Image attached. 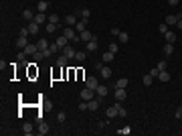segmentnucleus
Returning a JSON list of instances; mask_svg holds the SVG:
<instances>
[{
    "label": "nucleus",
    "mask_w": 182,
    "mask_h": 136,
    "mask_svg": "<svg viewBox=\"0 0 182 136\" xmlns=\"http://www.w3.org/2000/svg\"><path fill=\"white\" fill-rule=\"evenodd\" d=\"M117 39H119L122 43H127V41H130V35H127V33H122V31H119V35H117Z\"/></svg>",
    "instance_id": "7c9ffc66"
},
{
    "label": "nucleus",
    "mask_w": 182,
    "mask_h": 136,
    "mask_svg": "<svg viewBox=\"0 0 182 136\" xmlns=\"http://www.w3.org/2000/svg\"><path fill=\"white\" fill-rule=\"evenodd\" d=\"M47 8H49V2H47V0H39V2H36V10L39 12H45Z\"/></svg>",
    "instance_id": "f3484780"
},
{
    "label": "nucleus",
    "mask_w": 182,
    "mask_h": 136,
    "mask_svg": "<svg viewBox=\"0 0 182 136\" xmlns=\"http://www.w3.org/2000/svg\"><path fill=\"white\" fill-rule=\"evenodd\" d=\"M23 18H26V21H33V18H34L33 10H31V8H26V10H23Z\"/></svg>",
    "instance_id": "a878e982"
},
{
    "label": "nucleus",
    "mask_w": 182,
    "mask_h": 136,
    "mask_svg": "<svg viewBox=\"0 0 182 136\" xmlns=\"http://www.w3.org/2000/svg\"><path fill=\"white\" fill-rule=\"evenodd\" d=\"M34 59H36V61H41V59H45V55H43V51H36V53H34Z\"/></svg>",
    "instance_id": "58836bf2"
},
{
    "label": "nucleus",
    "mask_w": 182,
    "mask_h": 136,
    "mask_svg": "<svg viewBox=\"0 0 182 136\" xmlns=\"http://www.w3.org/2000/svg\"><path fill=\"white\" fill-rule=\"evenodd\" d=\"M114 57H115V53H111V51H105V53L101 55V61H103V63H111V61H114Z\"/></svg>",
    "instance_id": "ddd939ff"
},
{
    "label": "nucleus",
    "mask_w": 182,
    "mask_h": 136,
    "mask_svg": "<svg viewBox=\"0 0 182 136\" xmlns=\"http://www.w3.org/2000/svg\"><path fill=\"white\" fill-rule=\"evenodd\" d=\"M164 37H166V43H174L176 41V33H172V31H168Z\"/></svg>",
    "instance_id": "bb28decb"
},
{
    "label": "nucleus",
    "mask_w": 182,
    "mask_h": 136,
    "mask_svg": "<svg viewBox=\"0 0 182 136\" xmlns=\"http://www.w3.org/2000/svg\"><path fill=\"white\" fill-rule=\"evenodd\" d=\"M79 110H81V112H85V110H89V108H87V102H85V100H83V102L79 104Z\"/></svg>",
    "instance_id": "ea45409f"
},
{
    "label": "nucleus",
    "mask_w": 182,
    "mask_h": 136,
    "mask_svg": "<svg viewBox=\"0 0 182 136\" xmlns=\"http://www.w3.org/2000/svg\"><path fill=\"white\" fill-rule=\"evenodd\" d=\"M158 31H160V33H162V35H166V33H168V31H170V29H168V24H166V23H162V24H160V26H158Z\"/></svg>",
    "instance_id": "f704fd0d"
},
{
    "label": "nucleus",
    "mask_w": 182,
    "mask_h": 136,
    "mask_svg": "<svg viewBox=\"0 0 182 136\" xmlns=\"http://www.w3.org/2000/svg\"><path fill=\"white\" fill-rule=\"evenodd\" d=\"M43 55H45V59H47V57H51V55H53V51H51V47H49V49H45V51H43Z\"/></svg>",
    "instance_id": "c03bdc74"
},
{
    "label": "nucleus",
    "mask_w": 182,
    "mask_h": 136,
    "mask_svg": "<svg viewBox=\"0 0 182 136\" xmlns=\"http://www.w3.org/2000/svg\"><path fill=\"white\" fill-rule=\"evenodd\" d=\"M67 61H69V57H67V55H63V53L57 57V65H61V67H65V65H67Z\"/></svg>",
    "instance_id": "5701e85b"
},
{
    "label": "nucleus",
    "mask_w": 182,
    "mask_h": 136,
    "mask_svg": "<svg viewBox=\"0 0 182 136\" xmlns=\"http://www.w3.org/2000/svg\"><path fill=\"white\" fill-rule=\"evenodd\" d=\"M164 53H166V55H172V53H174V43H166V45H164Z\"/></svg>",
    "instance_id": "cd10ccee"
},
{
    "label": "nucleus",
    "mask_w": 182,
    "mask_h": 136,
    "mask_svg": "<svg viewBox=\"0 0 182 136\" xmlns=\"http://www.w3.org/2000/svg\"><path fill=\"white\" fill-rule=\"evenodd\" d=\"M45 29H47V33H55V31H57V24L55 23H47Z\"/></svg>",
    "instance_id": "2f4dec72"
},
{
    "label": "nucleus",
    "mask_w": 182,
    "mask_h": 136,
    "mask_svg": "<svg viewBox=\"0 0 182 136\" xmlns=\"http://www.w3.org/2000/svg\"><path fill=\"white\" fill-rule=\"evenodd\" d=\"M91 39H95V35H93V33H89L87 29H85L83 33H79V41H83V43H89Z\"/></svg>",
    "instance_id": "7ed1b4c3"
},
{
    "label": "nucleus",
    "mask_w": 182,
    "mask_h": 136,
    "mask_svg": "<svg viewBox=\"0 0 182 136\" xmlns=\"http://www.w3.org/2000/svg\"><path fill=\"white\" fill-rule=\"evenodd\" d=\"M158 79L160 81H170V73L164 69V71H160V75H158Z\"/></svg>",
    "instance_id": "393cba45"
},
{
    "label": "nucleus",
    "mask_w": 182,
    "mask_h": 136,
    "mask_svg": "<svg viewBox=\"0 0 182 136\" xmlns=\"http://www.w3.org/2000/svg\"><path fill=\"white\" fill-rule=\"evenodd\" d=\"M107 85H101V83H99V85H97V90H95V96H97V100H103V98H105V96H107Z\"/></svg>",
    "instance_id": "f03ea898"
},
{
    "label": "nucleus",
    "mask_w": 182,
    "mask_h": 136,
    "mask_svg": "<svg viewBox=\"0 0 182 136\" xmlns=\"http://www.w3.org/2000/svg\"><path fill=\"white\" fill-rule=\"evenodd\" d=\"M85 57H87V53H85V51H77L75 59H77V61H85Z\"/></svg>",
    "instance_id": "72a5a7b5"
},
{
    "label": "nucleus",
    "mask_w": 182,
    "mask_h": 136,
    "mask_svg": "<svg viewBox=\"0 0 182 136\" xmlns=\"http://www.w3.org/2000/svg\"><path fill=\"white\" fill-rule=\"evenodd\" d=\"M55 43H57V45L61 47V49H65V47L69 45V39L65 37V35H61V37H57V41H55Z\"/></svg>",
    "instance_id": "f8f14e48"
},
{
    "label": "nucleus",
    "mask_w": 182,
    "mask_h": 136,
    "mask_svg": "<svg viewBox=\"0 0 182 136\" xmlns=\"http://www.w3.org/2000/svg\"><path fill=\"white\" fill-rule=\"evenodd\" d=\"M107 49H109L111 53H117V45H115V43H109V47H107Z\"/></svg>",
    "instance_id": "a19ab883"
},
{
    "label": "nucleus",
    "mask_w": 182,
    "mask_h": 136,
    "mask_svg": "<svg viewBox=\"0 0 182 136\" xmlns=\"http://www.w3.org/2000/svg\"><path fill=\"white\" fill-rule=\"evenodd\" d=\"M36 132H39V134H49V126L45 124V122H39V130H36Z\"/></svg>",
    "instance_id": "4be33fe9"
},
{
    "label": "nucleus",
    "mask_w": 182,
    "mask_h": 136,
    "mask_svg": "<svg viewBox=\"0 0 182 136\" xmlns=\"http://www.w3.org/2000/svg\"><path fill=\"white\" fill-rule=\"evenodd\" d=\"M87 21H89V18H81V21H77L75 31H77V33H83V31H85V26H87Z\"/></svg>",
    "instance_id": "423d86ee"
},
{
    "label": "nucleus",
    "mask_w": 182,
    "mask_h": 136,
    "mask_svg": "<svg viewBox=\"0 0 182 136\" xmlns=\"http://www.w3.org/2000/svg\"><path fill=\"white\" fill-rule=\"evenodd\" d=\"M59 21H61V18H59L57 14H51V16H49V23H55V24H59Z\"/></svg>",
    "instance_id": "c9c22d12"
},
{
    "label": "nucleus",
    "mask_w": 182,
    "mask_h": 136,
    "mask_svg": "<svg viewBox=\"0 0 182 136\" xmlns=\"http://www.w3.org/2000/svg\"><path fill=\"white\" fill-rule=\"evenodd\" d=\"M109 35H114V37H117V35H119V29H111V31H109Z\"/></svg>",
    "instance_id": "49530a36"
},
{
    "label": "nucleus",
    "mask_w": 182,
    "mask_h": 136,
    "mask_svg": "<svg viewBox=\"0 0 182 136\" xmlns=\"http://www.w3.org/2000/svg\"><path fill=\"white\" fill-rule=\"evenodd\" d=\"M39 26H41L39 23H34V21H31L26 29H28V33H31V35H36V33H39Z\"/></svg>",
    "instance_id": "4468645a"
},
{
    "label": "nucleus",
    "mask_w": 182,
    "mask_h": 136,
    "mask_svg": "<svg viewBox=\"0 0 182 136\" xmlns=\"http://www.w3.org/2000/svg\"><path fill=\"white\" fill-rule=\"evenodd\" d=\"M176 26H178V29L182 31V18H178V23H176Z\"/></svg>",
    "instance_id": "de8ad7c7"
},
{
    "label": "nucleus",
    "mask_w": 182,
    "mask_h": 136,
    "mask_svg": "<svg viewBox=\"0 0 182 136\" xmlns=\"http://www.w3.org/2000/svg\"><path fill=\"white\" fill-rule=\"evenodd\" d=\"M99 102H101V100H97V98H93V100H89V102H87V108H89L91 112H95V110L99 108Z\"/></svg>",
    "instance_id": "9b49d317"
},
{
    "label": "nucleus",
    "mask_w": 182,
    "mask_h": 136,
    "mask_svg": "<svg viewBox=\"0 0 182 136\" xmlns=\"http://www.w3.org/2000/svg\"><path fill=\"white\" fill-rule=\"evenodd\" d=\"M156 67L160 69V71H164V69H166V61H160L158 65H156Z\"/></svg>",
    "instance_id": "37998d69"
},
{
    "label": "nucleus",
    "mask_w": 182,
    "mask_h": 136,
    "mask_svg": "<svg viewBox=\"0 0 182 136\" xmlns=\"http://www.w3.org/2000/svg\"><path fill=\"white\" fill-rule=\"evenodd\" d=\"M26 45H28V39H26V37H18V39H16V47H18V49H24Z\"/></svg>",
    "instance_id": "6ab92c4d"
},
{
    "label": "nucleus",
    "mask_w": 182,
    "mask_h": 136,
    "mask_svg": "<svg viewBox=\"0 0 182 136\" xmlns=\"http://www.w3.org/2000/svg\"><path fill=\"white\" fill-rule=\"evenodd\" d=\"M23 51H24V55H34V53L39 51V47H36V45H33V43H28V45L24 47Z\"/></svg>",
    "instance_id": "0eeeda50"
},
{
    "label": "nucleus",
    "mask_w": 182,
    "mask_h": 136,
    "mask_svg": "<svg viewBox=\"0 0 182 136\" xmlns=\"http://www.w3.org/2000/svg\"><path fill=\"white\" fill-rule=\"evenodd\" d=\"M61 51H63V55H67L69 59H75V55H77V51H75V49H71V47H65V49H61Z\"/></svg>",
    "instance_id": "1a4fd4ad"
},
{
    "label": "nucleus",
    "mask_w": 182,
    "mask_h": 136,
    "mask_svg": "<svg viewBox=\"0 0 182 136\" xmlns=\"http://www.w3.org/2000/svg\"><path fill=\"white\" fill-rule=\"evenodd\" d=\"M99 71H101V77H103V79H109V77H111V67L101 65V69H99Z\"/></svg>",
    "instance_id": "9d476101"
},
{
    "label": "nucleus",
    "mask_w": 182,
    "mask_h": 136,
    "mask_svg": "<svg viewBox=\"0 0 182 136\" xmlns=\"http://www.w3.org/2000/svg\"><path fill=\"white\" fill-rule=\"evenodd\" d=\"M85 49H87L89 53H93V51H97V37H95V39H91L89 43H87V47H85Z\"/></svg>",
    "instance_id": "2eb2a0df"
},
{
    "label": "nucleus",
    "mask_w": 182,
    "mask_h": 136,
    "mask_svg": "<svg viewBox=\"0 0 182 136\" xmlns=\"http://www.w3.org/2000/svg\"><path fill=\"white\" fill-rule=\"evenodd\" d=\"M65 24H67V26H75V24H77V16H73V14L65 16Z\"/></svg>",
    "instance_id": "a211bd4d"
},
{
    "label": "nucleus",
    "mask_w": 182,
    "mask_h": 136,
    "mask_svg": "<svg viewBox=\"0 0 182 136\" xmlns=\"http://www.w3.org/2000/svg\"><path fill=\"white\" fill-rule=\"evenodd\" d=\"M178 18H180V14H166V24L172 26V24L178 23Z\"/></svg>",
    "instance_id": "39448f33"
},
{
    "label": "nucleus",
    "mask_w": 182,
    "mask_h": 136,
    "mask_svg": "<svg viewBox=\"0 0 182 136\" xmlns=\"http://www.w3.org/2000/svg\"><path fill=\"white\" fill-rule=\"evenodd\" d=\"M33 21H34V23H39V24H43L45 21H49V16H47L45 12H39V14H36V16L33 18Z\"/></svg>",
    "instance_id": "dca6fc26"
},
{
    "label": "nucleus",
    "mask_w": 182,
    "mask_h": 136,
    "mask_svg": "<svg viewBox=\"0 0 182 136\" xmlns=\"http://www.w3.org/2000/svg\"><path fill=\"white\" fill-rule=\"evenodd\" d=\"M150 75H152V77H158V75H160V69H158V67L150 69Z\"/></svg>",
    "instance_id": "4c0bfd02"
},
{
    "label": "nucleus",
    "mask_w": 182,
    "mask_h": 136,
    "mask_svg": "<svg viewBox=\"0 0 182 136\" xmlns=\"http://www.w3.org/2000/svg\"><path fill=\"white\" fill-rule=\"evenodd\" d=\"M36 47H39V51H45V49H49V41H47V39H39V41H36Z\"/></svg>",
    "instance_id": "aec40b11"
},
{
    "label": "nucleus",
    "mask_w": 182,
    "mask_h": 136,
    "mask_svg": "<svg viewBox=\"0 0 182 136\" xmlns=\"http://www.w3.org/2000/svg\"><path fill=\"white\" fill-rule=\"evenodd\" d=\"M97 85H99V81L95 79V77H87V81H85V87H89V90H97Z\"/></svg>",
    "instance_id": "6e6552de"
},
{
    "label": "nucleus",
    "mask_w": 182,
    "mask_h": 136,
    "mask_svg": "<svg viewBox=\"0 0 182 136\" xmlns=\"http://www.w3.org/2000/svg\"><path fill=\"white\" fill-rule=\"evenodd\" d=\"M168 4H172V6H176V4H178V0H168Z\"/></svg>",
    "instance_id": "09e8293b"
},
{
    "label": "nucleus",
    "mask_w": 182,
    "mask_h": 136,
    "mask_svg": "<svg viewBox=\"0 0 182 136\" xmlns=\"http://www.w3.org/2000/svg\"><path fill=\"white\" fill-rule=\"evenodd\" d=\"M23 132H24L26 136H31V134L34 132V130H33V124H31V122H24V124H23Z\"/></svg>",
    "instance_id": "412c9836"
},
{
    "label": "nucleus",
    "mask_w": 182,
    "mask_h": 136,
    "mask_svg": "<svg viewBox=\"0 0 182 136\" xmlns=\"http://www.w3.org/2000/svg\"><path fill=\"white\" fill-rule=\"evenodd\" d=\"M81 98H83L85 102H89V100H93V98H95V90H89V87H83V91H81Z\"/></svg>",
    "instance_id": "f257e3e1"
},
{
    "label": "nucleus",
    "mask_w": 182,
    "mask_h": 136,
    "mask_svg": "<svg viewBox=\"0 0 182 136\" xmlns=\"http://www.w3.org/2000/svg\"><path fill=\"white\" fill-rule=\"evenodd\" d=\"M127 83H130V79H125V77H122V79H117V83H115V87H127Z\"/></svg>",
    "instance_id": "c85d7f7f"
},
{
    "label": "nucleus",
    "mask_w": 182,
    "mask_h": 136,
    "mask_svg": "<svg viewBox=\"0 0 182 136\" xmlns=\"http://www.w3.org/2000/svg\"><path fill=\"white\" fill-rule=\"evenodd\" d=\"M107 118H109V120H111V118H115V116H117V106H111V108H107Z\"/></svg>",
    "instance_id": "b1692460"
},
{
    "label": "nucleus",
    "mask_w": 182,
    "mask_h": 136,
    "mask_svg": "<svg viewBox=\"0 0 182 136\" xmlns=\"http://www.w3.org/2000/svg\"><path fill=\"white\" fill-rule=\"evenodd\" d=\"M115 98H117V102H124L125 98H127V93H125V87H115Z\"/></svg>",
    "instance_id": "20e7f679"
},
{
    "label": "nucleus",
    "mask_w": 182,
    "mask_h": 136,
    "mask_svg": "<svg viewBox=\"0 0 182 136\" xmlns=\"http://www.w3.org/2000/svg\"><path fill=\"white\" fill-rule=\"evenodd\" d=\"M174 116H176L178 120H182V108H178V110H176V114H174Z\"/></svg>",
    "instance_id": "a18cd8bd"
},
{
    "label": "nucleus",
    "mask_w": 182,
    "mask_h": 136,
    "mask_svg": "<svg viewBox=\"0 0 182 136\" xmlns=\"http://www.w3.org/2000/svg\"><path fill=\"white\" fill-rule=\"evenodd\" d=\"M79 16H81V18H89V16H91V10H89V8H83V10L79 12Z\"/></svg>",
    "instance_id": "473e14b6"
},
{
    "label": "nucleus",
    "mask_w": 182,
    "mask_h": 136,
    "mask_svg": "<svg viewBox=\"0 0 182 136\" xmlns=\"http://www.w3.org/2000/svg\"><path fill=\"white\" fill-rule=\"evenodd\" d=\"M119 132H122V134H130V132H132V128H130V126H124Z\"/></svg>",
    "instance_id": "79ce46f5"
},
{
    "label": "nucleus",
    "mask_w": 182,
    "mask_h": 136,
    "mask_svg": "<svg viewBox=\"0 0 182 136\" xmlns=\"http://www.w3.org/2000/svg\"><path fill=\"white\" fill-rule=\"evenodd\" d=\"M152 81H154V77H152V75L148 73V75H144V79H142V83H144V85H148V87H150V85H152Z\"/></svg>",
    "instance_id": "c756f323"
},
{
    "label": "nucleus",
    "mask_w": 182,
    "mask_h": 136,
    "mask_svg": "<svg viewBox=\"0 0 182 136\" xmlns=\"http://www.w3.org/2000/svg\"><path fill=\"white\" fill-rule=\"evenodd\" d=\"M57 120H59V122H65V120H67V114H65V112H59L57 114Z\"/></svg>",
    "instance_id": "e433bc0d"
}]
</instances>
